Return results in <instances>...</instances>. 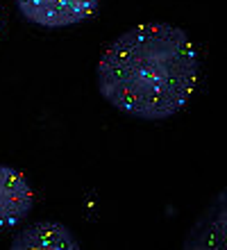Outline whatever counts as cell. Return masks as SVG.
I'll list each match as a JSON object with an SVG mask.
<instances>
[{"mask_svg":"<svg viewBox=\"0 0 227 250\" xmlns=\"http://www.w3.org/2000/svg\"><path fill=\"white\" fill-rule=\"evenodd\" d=\"M200 57L173 23H141L118 34L96 66L98 91L114 109L141 121L173 119L198 84Z\"/></svg>","mask_w":227,"mask_h":250,"instance_id":"1","label":"cell"},{"mask_svg":"<svg viewBox=\"0 0 227 250\" xmlns=\"http://www.w3.org/2000/svg\"><path fill=\"white\" fill-rule=\"evenodd\" d=\"M100 0H16L21 16L39 27H68L96 14Z\"/></svg>","mask_w":227,"mask_h":250,"instance_id":"2","label":"cell"},{"mask_svg":"<svg viewBox=\"0 0 227 250\" xmlns=\"http://www.w3.org/2000/svg\"><path fill=\"white\" fill-rule=\"evenodd\" d=\"M34 205L32 187L23 173L0 164V230L16 228L27 218Z\"/></svg>","mask_w":227,"mask_h":250,"instance_id":"3","label":"cell"},{"mask_svg":"<svg viewBox=\"0 0 227 250\" xmlns=\"http://www.w3.org/2000/svg\"><path fill=\"white\" fill-rule=\"evenodd\" d=\"M14 250H78L80 241L64 223L39 221L23 228L12 239Z\"/></svg>","mask_w":227,"mask_h":250,"instance_id":"4","label":"cell"}]
</instances>
